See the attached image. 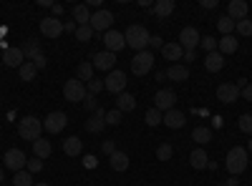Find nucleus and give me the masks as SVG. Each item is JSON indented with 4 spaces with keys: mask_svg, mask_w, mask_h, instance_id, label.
Segmentation results:
<instances>
[{
    "mask_svg": "<svg viewBox=\"0 0 252 186\" xmlns=\"http://www.w3.org/2000/svg\"><path fill=\"white\" fill-rule=\"evenodd\" d=\"M124 38H126V46H129V48H134L136 53H141V51H146V46H149L152 33L146 30V26H139V23H134V26H129V28H126Z\"/></svg>",
    "mask_w": 252,
    "mask_h": 186,
    "instance_id": "f257e3e1",
    "label": "nucleus"
},
{
    "mask_svg": "<svg viewBox=\"0 0 252 186\" xmlns=\"http://www.w3.org/2000/svg\"><path fill=\"white\" fill-rule=\"evenodd\" d=\"M40 133H43V121L35 118V116H26V118H20L18 121V136L23 138V141H38Z\"/></svg>",
    "mask_w": 252,
    "mask_h": 186,
    "instance_id": "f03ea898",
    "label": "nucleus"
},
{
    "mask_svg": "<svg viewBox=\"0 0 252 186\" xmlns=\"http://www.w3.org/2000/svg\"><path fill=\"white\" fill-rule=\"evenodd\" d=\"M224 166H227V171L232 174V176L242 174V171L247 169V149H242V146H232V149L227 151Z\"/></svg>",
    "mask_w": 252,
    "mask_h": 186,
    "instance_id": "7ed1b4c3",
    "label": "nucleus"
},
{
    "mask_svg": "<svg viewBox=\"0 0 252 186\" xmlns=\"http://www.w3.org/2000/svg\"><path fill=\"white\" fill-rule=\"evenodd\" d=\"M154 68V53L152 51H141L131 58V73L134 76H146Z\"/></svg>",
    "mask_w": 252,
    "mask_h": 186,
    "instance_id": "20e7f679",
    "label": "nucleus"
},
{
    "mask_svg": "<svg viewBox=\"0 0 252 186\" xmlns=\"http://www.w3.org/2000/svg\"><path fill=\"white\" fill-rule=\"evenodd\" d=\"M111 23H114V13L106 10V8H101V10L91 13V23L89 26L94 28V33H109Z\"/></svg>",
    "mask_w": 252,
    "mask_h": 186,
    "instance_id": "39448f33",
    "label": "nucleus"
},
{
    "mask_svg": "<svg viewBox=\"0 0 252 186\" xmlns=\"http://www.w3.org/2000/svg\"><path fill=\"white\" fill-rule=\"evenodd\" d=\"M103 88H106L109 93H124L126 91V73L124 71H111V73H106V78H103Z\"/></svg>",
    "mask_w": 252,
    "mask_h": 186,
    "instance_id": "423d86ee",
    "label": "nucleus"
},
{
    "mask_svg": "<svg viewBox=\"0 0 252 186\" xmlns=\"http://www.w3.org/2000/svg\"><path fill=\"white\" fill-rule=\"evenodd\" d=\"M174 103H177V93H174L172 88H161V91H157V96H154V108H157V111L166 113V111H172V108H174Z\"/></svg>",
    "mask_w": 252,
    "mask_h": 186,
    "instance_id": "0eeeda50",
    "label": "nucleus"
},
{
    "mask_svg": "<svg viewBox=\"0 0 252 186\" xmlns=\"http://www.w3.org/2000/svg\"><path fill=\"white\" fill-rule=\"evenodd\" d=\"M3 161H5V169H10V171H23L26 169V163H28V159H26V154L20 151V149H8L5 151V156H3Z\"/></svg>",
    "mask_w": 252,
    "mask_h": 186,
    "instance_id": "6e6552de",
    "label": "nucleus"
},
{
    "mask_svg": "<svg viewBox=\"0 0 252 186\" xmlns=\"http://www.w3.org/2000/svg\"><path fill=\"white\" fill-rule=\"evenodd\" d=\"M63 96H66V101L78 103V101L86 98V86H83L78 78H71V80H66V86H63Z\"/></svg>",
    "mask_w": 252,
    "mask_h": 186,
    "instance_id": "1a4fd4ad",
    "label": "nucleus"
},
{
    "mask_svg": "<svg viewBox=\"0 0 252 186\" xmlns=\"http://www.w3.org/2000/svg\"><path fill=\"white\" fill-rule=\"evenodd\" d=\"M66 123H68V116H66V113L53 111V113H48V116H46L43 129H46L48 133H61L63 129H66Z\"/></svg>",
    "mask_w": 252,
    "mask_h": 186,
    "instance_id": "9d476101",
    "label": "nucleus"
},
{
    "mask_svg": "<svg viewBox=\"0 0 252 186\" xmlns=\"http://www.w3.org/2000/svg\"><path fill=\"white\" fill-rule=\"evenodd\" d=\"M199 40H202V35H199V30L192 28V26H187V28L179 33V46H182L184 51H194V48L199 46Z\"/></svg>",
    "mask_w": 252,
    "mask_h": 186,
    "instance_id": "9b49d317",
    "label": "nucleus"
},
{
    "mask_svg": "<svg viewBox=\"0 0 252 186\" xmlns=\"http://www.w3.org/2000/svg\"><path fill=\"white\" fill-rule=\"evenodd\" d=\"M40 33H43L46 38H58L63 35V20L61 18H43L40 20Z\"/></svg>",
    "mask_w": 252,
    "mask_h": 186,
    "instance_id": "f8f14e48",
    "label": "nucleus"
},
{
    "mask_svg": "<svg viewBox=\"0 0 252 186\" xmlns=\"http://www.w3.org/2000/svg\"><path fill=\"white\" fill-rule=\"evenodd\" d=\"M116 66V53H109V51H101L94 55V71H106L111 73Z\"/></svg>",
    "mask_w": 252,
    "mask_h": 186,
    "instance_id": "ddd939ff",
    "label": "nucleus"
},
{
    "mask_svg": "<svg viewBox=\"0 0 252 186\" xmlns=\"http://www.w3.org/2000/svg\"><path fill=\"white\" fill-rule=\"evenodd\" d=\"M103 46H106L109 53H119L121 48H126V38L119 30H109V33H103Z\"/></svg>",
    "mask_w": 252,
    "mask_h": 186,
    "instance_id": "4468645a",
    "label": "nucleus"
},
{
    "mask_svg": "<svg viewBox=\"0 0 252 186\" xmlns=\"http://www.w3.org/2000/svg\"><path fill=\"white\" fill-rule=\"evenodd\" d=\"M247 13H250L247 0H229V3H227V18H232L235 23H237V20H245Z\"/></svg>",
    "mask_w": 252,
    "mask_h": 186,
    "instance_id": "2eb2a0df",
    "label": "nucleus"
},
{
    "mask_svg": "<svg viewBox=\"0 0 252 186\" xmlns=\"http://www.w3.org/2000/svg\"><path fill=\"white\" fill-rule=\"evenodd\" d=\"M26 63V55L20 48H5L3 51V66L5 68H20Z\"/></svg>",
    "mask_w": 252,
    "mask_h": 186,
    "instance_id": "dca6fc26",
    "label": "nucleus"
},
{
    "mask_svg": "<svg viewBox=\"0 0 252 186\" xmlns=\"http://www.w3.org/2000/svg\"><path fill=\"white\" fill-rule=\"evenodd\" d=\"M103 129H106V111L98 108L94 116L86 118V131H89V133H101Z\"/></svg>",
    "mask_w": 252,
    "mask_h": 186,
    "instance_id": "f3484780",
    "label": "nucleus"
},
{
    "mask_svg": "<svg viewBox=\"0 0 252 186\" xmlns=\"http://www.w3.org/2000/svg\"><path fill=\"white\" fill-rule=\"evenodd\" d=\"M240 98V88L235 86V83H222V86H217V101H222V103H235Z\"/></svg>",
    "mask_w": 252,
    "mask_h": 186,
    "instance_id": "a211bd4d",
    "label": "nucleus"
},
{
    "mask_svg": "<svg viewBox=\"0 0 252 186\" xmlns=\"http://www.w3.org/2000/svg\"><path fill=\"white\" fill-rule=\"evenodd\" d=\"M204 68L207 73H220L224 68V55L220 51H212V53H207L204 55Z\"/></svg>",
    "mask_w": 252,
    "mask_h": 186,
    "instance_id": "6ab92c4d",
    "label": "nucleus"
},
{
    "mask_svg": "<svg viewBox=\"0 0 252 186\" xmlns=\"http://www.w3.org/2000/svg\"><path fill=\"white\" fill-rule=\"evenodd\" d=\"M161 123H166V129H182L184 123H187V116L182 113V111H177V108H172V111H166L164 113V118H161Z\"/></svg>",
    "mask_w": 252,
    "mask_h": 186,
    "instance_id": "aec40b11",
    "label": "nucleus"
},
{
    "mask_svg": "<svg viewBox=\"0 0 252 186\" xmlns=\"http://www.w3.org/2000/svg\"><path fill=\"white\" fill-rule=\"evenodd\" d=\"M164 73H166V78H169V80H177V83H184V80L189 78V66H184V63H172V66L166 68Z\"/></svg>",
    "mask_w": 252,
    "mask_h": 186,
    "instance_id": "412c9836",
    "label": "nucleus"
},
{
    "mask_svg": "<svg viewBox=\"0 0 252 186\" xmlns=\"http://www.w3.org/2000/svg\"><path fill=\"white\" fill-rule=\"evenodd\" d=\"M136 108V98L131 96V93H119L116 96V111H121V113H131Z\"/></svg>",
    "mask_w": 252,
    "mask_h": 186,
    "instance_id": "4be33fe9",
    "label": "nucleus"
},
{
    "mask_svg": "<svg viewBox=\"0 0 252 186\" xmlns=\"http://www.w3.org/2000/svg\"><path fill=\"white\" fill-rule=\"evenodd\" d=\"M189 163H192V169H207L209 166V156L204 149H194L189 154Z\"/></svg>",
    "mask_w": 252,
    "mask_h": 186,
    "instance_id": "5701e85b",
    "label": "nucleus"
},
{
    "mask_svg": "<svg viewBox=\"0 0 252 186\" xmlns=\"http://www.w3.org/2000/svg\"><path fill=\"white\" fill-rule=\"evenodd\" d=\"M217 51H220L222 55L235 53V51H237V38H235V35H222V38L217 40Z\"/></svg>",
    "mask_w": 252,
    "mask_h": 186,
    "instance_id": "b1692460",
    "label": "nucleus"
},
{
    "mask_svg": "<svg viewBox=\"0 0 252 186\" xmlns=\"http://www.w3.org/2000/svg\"><path fill=\"white\" fill-rule=\"evenodd\" d=\"M109 163H111L114 171H126L129 169V156H126V151H116V154L109 156Z\"/></svg>",
    "mask_w": 252,
    "mask_h": 186,
    "instance_id": "393cba45",
    "label": "nucleus"
},
{
    "mask_svg": "<svg viewBox=\"0 0 252 186\" xmlns=\"http://www.w3.org/2000/svg\"><path fill=\"white\" fill-rule=\"evenodd\" d=\"M174 8H177L174 0H157V3H154V13H157V18H169V15L174 13Z\"/></svg>",
    "mask_w": 252,
    "mask_h": 186,
    "instance_id": "a878e982",
    "label": "nucleus"
},
{
    "mask_svg": "<svg viewBox=\"0 0 252 186\" xmlns=\"http://www.w3.org/2000/svg\"><path fill=\"white\" fill-rule=\"evenodd\" d=\"M20 51H23L26 60H33L35 55H40V53H43V51H40V40H38V38H28V40H26V46L20 48Z\"/></svg>",
    "mask_w": 252,
    "mask_h": 186,
    "instance_id": "bb28decb",
    "label": "nucleus"
},
{
    "mask_svg": "<svg viewBox=\"0 0 252 186\" xmlns=\"http://www.w3.org/2000/svg\"><path fill=\"white\" fill-rule=\"evenodd\" d=\"M63 151H66V156H78L83 151V143L78 136H68L66 141H63Z\"/></svg>",
    "mask_w": 252,
    "mask_h": 186,
    "instance_id": "cd10ccee",
    "label": "nucleus"
},
{
    "mask_svg": "<svg viewBox=\"0 0 252 186\" xmlns=\"http://www.w3.org/2000/svg\"><path fill=\"white\" fill-rule=\"evenodd\" d=\"M161 55H164L166 60H182V55H184V48H182L179 43H164V48H161Z\"/></svg>",
    "mask_w": 252,
    "mask_h": 186,
    "instance_id": "c85d7f7f",
    "label": "nucleus"
},
{
    "mask_svg": "<svg viewBox=\"0 0 252 186\" xmlns=\"http://www.w3.org/2000/svg\"><path fill=\"white\" fill-rule=\"evenodd\" d=\"M73 20H76V26H89L91 23V10L86 8V3L73 8Z\"/></svg>",
    "mask_w": 252,
    "mask_h": 186,
    "instance_id": "c756f323",
    "label": "nucleus"
},
{
    "mask_svg": "<svg viewBox=\"0 0 252 186\" xmlns=\"http://www.w3.org/2000/svg\"><path fill=\"white\" fill-rule=\"evenodd\" d=\"M33 154H35L38 159H48V156L53 154V146H51V141H46V138H38V141L33 143Z\"/></svg>",
    "mask_w": 252,
    "mask_h": 186,
    "instance_id": "7c9ffc66",
    "label": "nucleus"
},
{
    "mask_svg": "<svg viewBox=\"0 0 252 186\" xmlns=\"http://www.w3.org/2000/svg\"><path fill=\"white\" fill-rule=\"evenodd\" d=\"M192 141H194V143H199V146L209 143V141H212V129H207V126H197V129L192 131Z\"/></svg>",
    "mask_w": 252,
    "mask_h": 186,
    "instance_id": "2f4dec72",
    "label": "nucleus"
},
{
    "mask_svg": "<svg viewBox=\"0 0 252 186\" xmlns=\"http://www.w3.org/2000/svg\"><path fill=\"white\" fill-rule=\"evenodd\" d=\"M217 28H220L222 35H235V20L222 15V18H217Z\"/></svg>",
    "mask_w": 252,
    "mask_h": 186,
    "instance_id": "473e14b6",
    "label": "nucleus"
},
{
    "mask_svg": "<svg viewBox=\"0 0 252 186\" xmlns=\"http://www.w3.org/2000/svg\"><path fill=\"white\" fill-rule=\"evenodd\" d=\"M13 186H35V181H33V174L31 171H18L15 176H13Z\"/></svg>",
    "mask_w": 252,
    "mask_h": 186,
    "instance_id": "72a5a7b5",
    "label": "nucleus"
},
{
    "mask_svg": "<svg viewBox=\"0 0 252 186\" xmlns=\"http://www.w3.org/2000/svg\"><path fill=\"white\" fill-rule=\"evenodd\" d=\"M91 76H94V63H86V60H83V63H78V68H76V78L81 80H91Z\"/></svg>",
    "mask_w": 252,
    "mask_h": 186,
    "instance_id": "f704fd0d",
    "label": "nucleus"
},
{
    "mask_svg": "<svg viewBox=\"0 0 252 186\" xmlns=\"http://www.w3.org/2000/svg\"><path fill=\"white\" fill-rule=\"evenodd\" d=\"M18 73H20V80H26V83H28V80H33V78H35L38 68H35V66L31 63V60H26V63L18 68Z\"/></svg>",
    "mask_w": 252,
    "mask_h": 186,
    "instance_id": "c9c22d12",
    "label": "nucleus"
},
{
    "mask_svg": "<svg viewBox=\"0 0 252 186\" xmlns=\"http://www.w3.org/2000/svg\"><path fill=\"white\" fill-rule=\"evenodd\" d=\"M161 118H164V113L161 111H157V108H149V111H146V116H144V121H146V126H159V123H161Z\"/></svg>",
    "mask_w": 252,
    "mask_h": 186,
    "instance_id": "e433bc0d",
    "label": "nucleus"
},
{
    "mask_svg": "<svg viewBox=\"0 0 252 186\" xmlns=\"http://www.w3.org/2000/svg\"><path fill=\"white\" fill-rule=\"evenodd\" d=\"M91 35H94V28L91 26H78L76 40H81V43H91Z\"/></svg>",
    "mask_w": 252,
    "mask_h": 186,
    "instance_id": "4c0bfd02",
    "label": "nucleus"
},
{
    "mask_svg": "<svg viewBox=\"0 0 252 186\" xmlns=\"http://www.w3.org/2000/svg\"><path fill=\"white\" fill-rule=\"evenodd\" d=\"M235 30L240 33V35H252V20L250 18H245V20H237V23H235Z\"/></svg>",
    "mask_w": 252,
    "mask_h": 186,
    "instance_id": "58836bf2",
    "label": "nucleus"
},
{
    "mask_svg": "<svg viewBox=\"0 0 252 186\" xmlns=\"http://www.w3.org/2000/svg\"><path fill=\"white\" fill-rule=\"evenodd\" d=\"M199 46H202V51H204V55H207V53H212V51H217V40H215L212 35H202V40H199Z\"/></svg>",
    "mask_w": 252,
    "mask_h": 186,
    "instance_id": "ea45409f",
    "label": "nucleus"
},
{
    "mask_svg": "<svg viewBox=\"0 0 252 186\" xmlns=\"http://www.w3.org/2000/svg\"><path fill=\"white\" fill-rule=\"evenodd\" d=\"M237 126H240L242 133H250V136H252V116H250V113H242L240 121H237Z\"/></svg>",
    "mask_w": 252,
    "mask_h": 186,
    "instance_id": "a19ab883",
    "label": "nucleus"
},
{
    "mask_svg": "<svg viewBox=\"0 0 252 186\" xmlns=\"http://www.w3.org/2000/svg\"><path fill=\"white\" fill-rule=\"evenodd\" d=\"M172 156H174V149L169 146V143H161V146L157 149V159L159 161H169Z\"/></svg>",
    "mask_w": 252,
    "mask_h": 186,
    "instance_id": "79ce46f5",
    "label": "nucleus"
},
{
    "mask_svg": "<svg viewBox=\"0 0 252 186\" xmlns=\"http://www.w3.org/2000/svg\"><path fill=\"white\" fill-rule=\"evenodd\" d=\"M26 171H31V174H38V171H43V159H38V156L28 159V163H26Z\"/></svg>",
    "mask_w": 252,
    "mask_h": 186,
    "instance_id": "37998d69",
    "label": "nucleus"
},
{
    "mask_svg": "<svg viewBox=\"0 0 252 186\" xmlns=\"http://www.w3.org/2000/svg\"><path fill=\"white\" fill-rule=\"evenodd\" d=\"M121 116H124V113L116 111V108H114V111H106V126H119V123H121Z\"/></svg>",
    "mask_w": 252,
    "mask_h": 186,
    "instance_id": "c03bdc74",
    "label": "nucleus"
},
{
    "mask_svg": "<svg viewBox=\"0 0 252 186\" xmlns=\"http://www.w3.org/2000/svg\"><path fill=\"white\" fill-rule=\"evenodd\" d=\"M83 103H86V111H91V113H96V111L101 108V106H98V101H96V96H91V93H86Z\"/></svg>",
    "mask_w": 252,
    "mask_h": 186,
    "instance_id": "a18cd8bd",
    "label": "nucleus"
},
{
    "mask_svg": "<svg viewBox=\"0 0 252 186\" xmlns=\"http://www.w3.org/2000/svg\"><path fill=\"white\" fill-rule=\"evenodd\" d=\"M101 151L106 154V156H111V154H116V141H111V138H106L101 143Z\"/></svg>",
    "mask_w": 252,
    "mask_h": 186,
    "instance_id": "49530a36",
    "label": "nucleus"
},
{
    "mask_svg": "<svg viewBox=\"0 0 252 186\" xmlns=\"http://www.w3.org/2000/svg\"><path fill=\"white\" fill-rule=\"evenodd\" d=\"M98 91H103V80H96V78H91V80H89V93H91V96H96Z\"/></svg>",
    "mask_w": 252,
    "mask_h": 186,
    "instance_id": "de8ad7c7",
    "label": "nucleus"
},
{
    "mask_svg": "<svg viewBox=\"0 0 252 186\" xmlns=\"http://www.w3.org/2000/svg\"><path fill=\"white\" fill-rule=\"evenodd\" d=\"M31 63L40 71V68H46V66H48V58H46V53H40V55H35V58L31 60Z\"/></svg>",
    "mask_w": 252,
    "mask_h": 186,
    "instance_id": "09e8293b",
    "label": "nucleus"
},
{
    "mask_svg": "<svg viewBox=\"0 0 252 186\" xmlns=\"http://www.w3.org/2000/svg\"><path fill=\"white\" fill-rule=\"evenodd\" d=\"M240 98H242V101H252V83H247V86L240 91Z\"/></svg>",
    "mask_w": 252,
    "mask_h": 186,
    "instance_id": "8fccbe9b",
    "label": "nucleus"
},
{
    "mask_svg": "<svg viewBox=\"0 0 252 186\" xmlns=\"http://www.w3.org/2000/svg\"><path fill=\"white\" fill-rule=\"evenodd\" d=\"M63 30H66V33H73V35H76V30H78L76 20H66V23H63Z\"/></svg>",
    "mask_w": 252,
    "mask_h": 186,
    "instance_id": "3c124183",
    "label": "nucleus"
},
{
    "mask_svg": "<svg viewBox=\"0 0 252 186\" xmlns=\"http://www.w3.org/2000/svg\"><path fill=\"white\" fill-rule=\"evenodd\" d=\"M149 46H152V48H164V40H161V35H152Z\"/></svg>",
    "mask_w": 252,
    "mask_h": 186,
    "instance_id": "603ef678",
    "label": "nucleus"
},
{
    "mask_svg": "<svg viewBox=\"0 0 252 186\" xmlns=\"http://www.w3.org/2000/svg\"><path fill=\"white\" fill-rule=\"evenodd\" d=\"M204 10H212V8H217V0H202V3H199Z\"/></svg>",
    "mask_w": 252,
    "mask_h": 186,
    "instance_id": "864d4df0",
    "label": "nucleus"
},
{
    "mask_svg": "<svg viewBox=\"0 0 252 186\" xmlns=\"http://www.w3.org/2000/svg\"><path fill=\"white\" fill-rule=\"evenodd\" d=\"M182 58L187 60V66H189V63H192V60H194L197 55H194V51H184V55H182Z\"/></svg>",
    "mask_w": 252,
    "mask_h": 186,
    "instance_id": "5fc2aeb1",
    "label": "nucleus"
},
{
    "mask_svg": "<svg viewBox=\"0 0 252 186\" xmlns=\"http://www.w3.org/2000/svg\"><path fill=\"white\" fill-rule=\"evenodd\" d=\"M51 10H53V18H61V15H63V5H58V3H53Z\"/></svg>",
    "mask_w": 252,
    "mask_h": 186,
    "instance_id": "6e6d98bb",
    "label": "nucleus"
},
{
    "mask_svg": "<svg viewBox=\"0 0 252 186\" xmlns=\"http://www.w3.org/2000/svg\"><path fill=\"white\" fill-rule=\"evenodd\" d=\"M86 8L91 10V8H98L101 10V0H86Z\"/></svg>",
    "mask_w": 252,
    "mask_h": 186,
    "instance_id": "4d7b16f0",
    "label": "nucleus"
},
{
    "mask_svg": "<svg viewBox=\"0 0 252 186\" xmlns=\"http://www.w3.org/2000/svg\"><path fill=\"white\" fill-rule=\"evenodd\" d=\"M83 163H86L89 169H94V166H96V159H94V156H86V161H83Z\"/></svg>",
    "mask_w": 252,
    "mask_h": 186,
    "instance_id": "13d9d810",
    "label": "nucleus"
},
{
    "mask_svg": "<svg viewBox=\"0 0 252 186\" xmlns=\"http://www.w3.org/2000/svg\"><path fill=\"white\" fill-rule=\"evenodd\" d=\"M227 186H240V184H237V179L232 176V179H227Z\"/></svg>",
    "mask_w": 252,
    "mask_h": 186,
    "instance_id": "bf43d9fd",
    "label": "nucleus"
},
{
    "mask_svg": "<svg viewBox=\"0 0 252 186\" xmlns=\"http://www.w3.org/2000/svg\"><path fill=\"white\" fill-rule=\"evenodd\" d=\"M247 151L252 154V136H250V141H247Z\"/></svg>",
    "mask_w": 252,
    "mask_h": 186,
    "instance_id": "052dcab7",
    "label": "nucleus"
},
{
    "mask_svg": "<svg viewBox=\"0 0 252 186\" xmlns=\"http://www.w3.org/2000/svg\"><path fill=\"white\" fill-rule=\"evenodd\" d=\"M5 181V174H3V169H0V184H3Z\"/></svg>",
    "mask_w": 252,
    "mask_h": 186,
    "instance_id": "680f3d73",
    "label": "nucleus"
},
{
    "mask_svg": "<svg viewBox=\"0 0 252 186\" xmlns=\"http://www.w3.org/2000/svg\"><path fill=\"white\" fill-rule=\"evenodd\" d=\"M35 186H51V184H46V181H38Z\"/></svg>",
    "mask_w": 252,
    "mask_h": 186,
    "instance_id": "e2e57ef3",
    "label": "nucleus"
},
{
    "mask_svg": "<svg viewBox=\"0 0 252 186\" xmlns=\"http://www.w3.org/2000/svg\"><path fill=\"white\" fill-rule=\"evenodd\" d=\"M220 186H227V184H220Z\"/></svg>",
    "mask_w": 252,
    "mask_h": 186,
    "instance_id": "0e129e2a",
    "label": "nucleus"
}]
</instances>
